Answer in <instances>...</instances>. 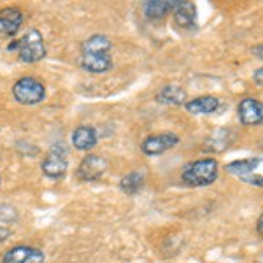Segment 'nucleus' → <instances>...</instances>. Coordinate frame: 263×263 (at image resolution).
Instances as JSON below:
<instances>
[{"label": "nucleus", "mask_w": 263, "mask_h": 263, "mask_svg": "<svg viewBox=\"0 0 263 263\" xmlns=\"http://www.w3.org/2000/svg\"><path fill=\"white\" fill-rule=\"evenodd\" d=\"M111 41L105 35H91L83 42L81 67L90 74H104L112 67Z\"/></svg>", "instance_id": "nucleus-1"}, {"label": "nucleus", "mask_w": 263, "mask_h": 263, "mask_svg": "<svg viewBox=\"0 0 263 263\" xmlns=\"http://www.w3.org/2000/svg\"><path fill=\"white\" fill-rule=\"evenodd\" d=\"M219 165L214 158H202L182 168L181 179L188 186H209L218 179Z\"/></svg>", "instance_id": "nucleus-2"}, {"label": "nucleus", "mask_w": 263, "mask_h": 263, "mask_svg": "<svg viewBox=\"0 0 263 263\" xmlns=\"http://www.w3.org/2000/svg\"><path fill=\"white\" fill-rule=\"evenodd\" d=\"M9 49H16L20 60L25 63H35L46 57L44 39H42L39 30H35V28H30L21 39L12 42Z\"/></svg>", "instance_id": "nucleus-3"}, {"label": "nucleus", "mask_w": 263, "mask_h": 263, "mask_svg": "<svg viewBox=\"0 0 263 263\" xmlns=\"http://www.w3.org/2000/svg\"><path fill=\"white\" fill-rule=\"evenodd\" d=\"M12 95L20 104L25 105H35L44 100L46 88L35 78H21L12 86Z\"/></svg>", "instance_id": "nucleus-4"}, {"label": "nucleus", "mask_w": 263, "mask_h": 263, "mask_svg": "<svg viewBox=\"0 0 263 263\" xmlns=\"http://www.w3.org/2000/svg\"><path fill=\"white\" fill-rule=\"evenodd\" d=\"M69 168V160H67V151L62 144H54L48 151L44 162H42V172L51 179H58Z\"/></svg>", "instance_id": "nucleus-5"}, {"label": "nucleus", "mask_w": 263, "mask_h": 263, "mask_svg": "<svg viewBox=\"0 0 263 263\" xmlns=\"http://www.w3.org/2000/svg\"><path fill=\"white\" fill-rule=\"evenodd\" d=\"M179 137L176 134H158V135H151V137L144 139L141 149L144 155L147 156H156L162 155V153L172 149L174 146H177Z\"/></svg>", "instance_id": "nucleus-6"}, {"label": "nucleus", "mask_w": 263, "mask_h": 263, "mask_svg": "<svg viewBox=\"0 0 263 263\" xmlns=\"http://www.w3.org/2000/svg\"><path fill=\"white\" fill-rule=\"evenodd\" d=\"M107 171V162H105L104 156L99 155H90L79 163L78 168V177L81 181H97L104 176V172Z\"/></svg>", "instance_id": "nucleus-7"}, {"label": "nucleus", "mask_w": 263, "mask_h": 263, "mask_svg": "<svg viewBox=\"0 0 263 263\" xmlns=\"http://www.w3.org/2000/svg\"><path fill=\"white\" fill-rule=\"evenodd\" d=\"M46 256L41 249L32 246H16L2 258V263H44Z\"/></svg>", "instance_id": "nucleus-8"}, {"label": "nucleus", "mask_w": 263, "mask_h": 263, "mask_svg": "<svg viewBox=\"0 0 263 263\" xmlns=\"http://www.w3.org/2000/svg\"><path fill=\"white\" fill-rule=\"evenodd\" d=\"M23 25V12L18 7H6L0 11V39L16 35Z\"/></svg>", "instance_id": "nucleus-9"}, {"label": "nucleus", "mask_w": 263, "mask_h": 263, "mask_svg": "<svg viewBox=\"0 0 263 263\" xmlns=\"http://www.w3.org/2000/svg\"><path fill=\"white\" fill-rule=\"evenodd\" d=\"M237 114L242 125H260L263 123V104L256 99H242L239 102Z\"/></svg>", "instance_id": "nucleus-10"}, {"label": "nucleus", "mask_w": 263, "mask_h": 263, "mask_svg": "<svg viewBox=\"0 0 263 263\" xmlns=\"http://www.w3.org/2000/svg\"><path fill=\"white\" fill-rule=\"evenodd\" d=\"M174 21L181 28H193L197 25V6L193 2H181L177 0V6L172 11Z\"/></svg>", "instance_id": "nucleus-11"}, {"label": "nucleus", "mask_w": 263, "mask_h": 263, "mask_svg": "<svg viewBox=\"0 0 263 263\" xmlns=\"http://www.w3.org/2000/svg\"><path fill=\"white\" fill-rule=\"evenodd\" d=\"M176 6L177 0H149V2H144L142 12L147 20H160L165 14L172 12Z\"/></svg>", "instance_id": "nucleus-12"}, {"label": "nucleus", "mask_w": 263, "mask_h": 263, "mask_svg": "<svg viewBox=\"0 0 263 263\" xmlns=\"http://www.w3.org/2000/svg\"><path fill=\"white\" fill-rule=\"evenodd\" d=\"M72 146L79 151H90L97 146V132L93 126H79L72 134Z\"/></svg>", "instance_id": "nucleus-13"}, {"label": "nucleus", "mask_w": 263, "mask_h": 263, "mask_svg": "<svg viewBox=\"0 0 263 263\" xmlns=\"http://www.w3.org/2000/svg\"><path fill=\"white\" fill-rule=\"evenodd\" d=\"M219 102L216 97H198V99L188 100L184 104L186 111L192 114H213L219 109Z\"/></svg>", "instance_id": "nucleus-14"}, {"label": "nucleus", "mask_w": 263, "mask_h": 263, "mask_svg": "<svg viewBox=\"0 0 263 263\" xmlns=\"http://www.w3.org/2000/svg\"><path fill=\"white\" fill-rule=\"evenodd\" d=\"M156 100L168 105H182L186 104V91L177 84H167L156 95Z\"/></svg>", "instance_id": "nucleus-15"}, {"label": "nucleus", "mask_w": 263, "mask_h": 263, "mask_svg": "<svg viewBox=\"0 0 263 263\" xmlns=\"http://www.w3.org/2000/svg\"><path fill=\"white\" fill-rule=\"evenodd\" d=\"M261 163V158H244V160H237V162H232L227 165V171L230 174H235V176L242 177L248 176V174H253L256 171V167Z\"/></svg>", "instance_id": "nucleus-16"}, {"label": "nucleus", "mask_w": 263, "mask_h": 263, "mask_svg": "<svg viewBox=\"0 0 263 263\" xmlns=\"http://www.w3.org/2000/svg\"><path fill=\"white\" fill-rule=\"evenodd\" d=\"M142 184H144V176L139 171L128 172L126 176H123L120 181V188L123 190V193H126V195H135L142 188Z\"/></svg>", "instance_id": "nucleus-17"}, {"label": "nucleus", "mask_w": 263, "mask_h": 263, "mask_svg": "<svg viewBox=\"0 0 263 263\" xmlns=\"http://www.w3.org/2000/svg\"><path fill=\"white\" fill-rule=\"evenodd\" d=\"M232 142V134L228 130H218L213 137L207 141V144L203 146V149L205 151H214V153H221L223 149H227L228 144Z\"/></svg>", "instance_id": "nucleus-18"}, {"label": "nucleus", "mask_w": 263, "mask_h": 263, "mask_svg": "<svg viewBox=\"0 0 263 263\" xmlns=\"http://www.w3.org/2000/svg\"><path fill=\"white\" fill-rule=\"evenodd\" d=\"M16 209H12L11 205H0V219H4V221H12V219H16Z\"/></svg>", "instance_id": "nucleus-19"}, {"label": "nucleus", "mask_w": 263, "mask_h": 263, "mask_svg": "<svg viewBox=\"0 0 263 263\" xmlns=\"http://www.w3.org/2000/svg\"><path fill=\"white\" fill-rule=\"evenodd\" d=\"M239 179H242L246 181L248 184H253V186H260V188H263V177L261 176H258V174H248V176H242V177H239Z\"/></svg>", "instance_id": "nucleus-20"}, {"label": "nucleus", "mask_w": 263, "mask_h": 263, "mask_svg": "<svg viewBox=\"0 0 263 263\" xmlns=\"http://www.w3.org/2000/svg\"><path fill=\"white\" fill-rule=\"evenodd\" d=\"M253 81L258 84V86H263V67L261 69H258L256 72H254L253 76Z\"/></svg>", "instance_id": "nucleus-21"}, {"label": "nucleus", "mask_w": 263, "mask_h": 263, "mask_svg": "<svg viewBox=\"0 0 263 263\" xmlns=\"http://www.w3.org/2000/svg\"><path fill=\"white\" fill-rule=\"evenodd\" d=\"M256 230L263 237V214L260 216V219H258V223H256Z\"/></svg>", "instance_id": "nucleus-22"}, {"label": "nucleus", "mask_w": 263, "mask_h": 263, "mask_svg": "<svg viewBox=\"0 0 263 263\" xmlns=\"http://www.w3.org/2000/svg\"><path fill=\"white\" fill-rule=\"evenodd\" d=\"M0 184H2V181H0Z\"/></svg>", "instance_id": "nucleus-23"}]
</instances>
